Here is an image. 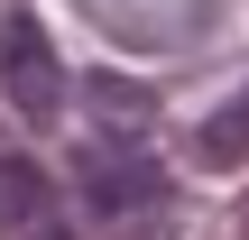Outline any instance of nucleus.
<instances>
[{
    "instance_id": "2",
    "label": "nucleus",
    "mask_w": 249,
    "mask_h": 240,
    "mask_svg": "<svg viewBox=\"0 0 249 240\" xmlns=\"http://www.w3.org/2000/svg\"><path fill=\"white\" fill-rule=\"evenodd\" d=\"M74 176H83V194H92L102 222H129V213H157L166 203V166L139 157V148H83Z\"/></svg>"
},
{
    "instance_id": "4",
    "label": "nucleus",
    "mask_w": 249,
    "mask_h": 240,
    "mask_svg": "<svg viewBox=\"0 0 249 240\" xmlns=\"http://www.w3.org/2000/svg\"><path fill=\"white\" fill-rule=\"evenodd\" d=\"M194 157H203V166H240V157H249V83L194 129Z\"/></svg>"
},
{
    "instance_id": "3",
    "label": "nucleus",
    "mask_w": 249,
    "mask_h": 240,
    "mask_svg": "<svg viewBox=\"0 0 249 240\" xmlns=\"http://www.w3.org/2000/svg\"><path fill=\"white\" fill-rule=\"evenodd\" d=\"M0 240H74L55 185L37 176V157H0Z\"/></svg>"
},
{
    "instance_id": "1",
    "label": "nucleus",
    "mask_w": 249,
    "mask_h": 240,
    "mask_svg": "<svg viewBox=\"0 0 249 240\" xmlns=\"http://www.w3.org/2000/svg\"><path fill=\"white\" fill-rule=\"evenodd\" d=\"M0 92H9L18 120H55L65 111V55L37 28V9H9L0 18Z\"/></svg>"
}]
</instances>
